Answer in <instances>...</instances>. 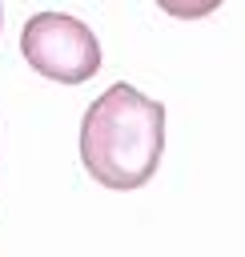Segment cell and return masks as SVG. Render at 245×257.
<instances>
[{
	"label": "cell",
	"instance_id": "7a4b0ae2",
	"mask_svg": "<svg viewBox=\"0 0 245 257\" xmlns=\"http://www.w3.org/2000/svg\"><path fill=\"white\" fill-rule=\"evenodd\" d=\"M20 52L40 76L60 84H84L100 68V44L92 28L64 12H36L20 32Z\"/></svg>",
	"mask_w": 245,
	"mask_h": 257
},
{
	"label": "cell",
	"instance_id": "6da1fadb",
	"mask_svg": "<svg viewBox=\"0 0 245 257\" xmlns=\"http://www.w3.org/2000/svg\"><path fill=\"white\" fill-rule=\"evenodd\" d=\"M165 153V104L133 84H108L80 120V161L104 189H141Z\"/></svg>",
	"mask_w": 245,
	"mask_h": 257
},
{
	"label": "cell",
	"instance_id": "3957f363",
	"mask_svg": "<svg viewBox=\"0 0 245 257\" xmlns=\"http://www.w3.org/2000/svg\"><path fill=\"white\" fill-rule=\"evenodd\" d=\"M169 16H177V20H201V16H209V12H217L225 0H157Z\"/></svg>",
	"mask_w": 245,
	"mask_h": 257
}]
</instances>
